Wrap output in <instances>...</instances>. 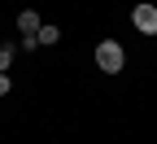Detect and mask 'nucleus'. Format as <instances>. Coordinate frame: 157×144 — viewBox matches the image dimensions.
Instances as JSON below:
<instances>
[{
    "instance_id": "1",
    "label": "nucleus",
    "mask_w": 157,
    "mask_h": 144,
    "mask_svg": "<svg viewBox=\"0 0 157 144\" xmlns=\"http://www.w3.org/2000/svg\"><path fill=\"white\" fill-rule=\"evenodd\" d=\"M96 66H101L105 74H118V70L127 66L122 44H118V39H101V44H96Z\"/></svg>"
},
{
    "instance_id": "2",
    "label": "nucleus",
    "mask_w": 157,
    "mask_h": 144,
    "mask_svg": "<svg viewBox=\"0 0 157 144\" xmlns=\"http://www.w3.org/2000/svg\"><path fill=\"white\" fill-rule=\"evenodd\" d=\"M131 22H135V31H144V35H157V5H135Z\"/></svg>"
},
{
    "instance_id": "3",
    "label": "nucleus",
    "mask_w": 157,
    "mask_h": 144,
    "mask_svg": "<svg viewBox=\"0 0 157 144\" xmlns=\"http://www.w3.org/2000/svg\"><path fill=\"white\" fill-rule=\"evenodd\" d=\"M39 26H44V22H39V13H35V9H22V13H17V31H22L26 39H35Z\"/></svg>"
},
{
    "instance_id": "4",
    "label": "nucleus",
    "mask_w": 157,
    "mask_h": 144,
    "mask_svg": "<svg viewBox=\"0 0 157 144\" xmlns=\"http://www.w3.org/2000/svg\"><path fill=\"white\" fill-rule=\"evenodd\" d=\"M39 44H57V39H61V26H52V22H44V26H39Z\"/></svg>"
},
{
    "instance_id": "5",
    "label": "nucleus",
    "mask_w": 157,
    "mask_h": 144,
    "mask_svg": "<svg viewBox=\"0 0 157 144\" xmlns=\"http://www.w3.org/2000/svg\"><path fill=\"white\" fill-rule=\"evenodd\" d=\"M13 66V44H5V48H0V74H5Z\"/></svg>"
},
{
    "instance_id": "6",
    "label": "nucleus",
    "mask_w": 157,
    "mask_h": 144,
    "mask_svg": "<svg viewBox=\"0 0 157 144\" xmlns=\"http://www.w3.org/2000/svg\"><path fill=\"white\" fill-rule=\"evenodd\" d=\"M9 88H13V83H9V74H0V96H9Z\"/></svg>"
}]
</instances>
